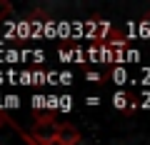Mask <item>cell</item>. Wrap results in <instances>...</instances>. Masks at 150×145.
I'll return each mask as SVG.
<instances>
[{
  "instance_id": "cell-2",
  "label": "cell",
  "mask_w": 150,
  "mask_h": 145,
  "mask_svg": "<svg viewBox=\"0 0 150 145\" xmlns=\"http://www.w3.org/2000/svg\"><path fill=\"white\" fill-rule=\"evenodd\" d=\"M60 125L58 120H53L50 115H40V120L33 128V140L38 145H58V135H60Z\"/></svg>"
},
{
  "instance_id": "cell-5",
  "label": "cell",
  "mask_w": 150,
  "mask_h": 145,
  "mask_svg": "<svg viewBox=\"0 0 150 145\" xmlns=\"http://www.w3.org/2000/svg\"><path fill=\"white\" fill-rule=\"evenodd\" d=\"M10 15H13V5L8 0H0V20H8Z\"/></svg>"
},
{
  "instance_id": "cell-3",
  "label": "cell",
  "mask_w": 150,
  "mask_h": 145,
  "mask_svg": "<svg viewBox=\"0 0 150 145\" xmlns=\"http://www.w3.org/2000/svg\"><path fill=\"white\" fill-rule=\"evenodd\" d=\"M78 143H80V133H78V128L63 123V125H60V135H58V145H78Z\"/></svg>"
},
{
  "instance_id": "cell-6",
  "label": "cell",
  "mask_w": 150,
  "mask_h": 145,
  "mask_svg": "<svg viewBox=\"0 0 150 145\" xmlns=\"http://www.w3.org/2000/svg\"><path fill=\"white\" fill-rule=\"evenodd\" d=\"M88 80L90 83H103V75L100 73H88Z\"/></svg>"
},
{
  "instance_id": "cell-4",
  "label": "cell",
  "mask_w": 150,
  "mask_h": 145,
  "mask_svg": "<svg viewBox=\"0 0 150 145\" xmlns=\"http://www.w3.org/2000/svg\"><path fill=\"white\" fill-rule=\"evenodd\" d=\"M128 100H130V98L125 95V93H115V98H112V105L120 108V110H125V108H128Z\"/></svg>"
},
{
  "instance_id": "cell-1",
  "label": "cell",
  "mask_w": 150,
  "mask_h": 145,
  "mask_svg": "<svg viewBox=\"0 0 150 145\" xmlns=\"http://www.w3.org/2000/svg\"><path fill=\"white\" fill-rule=\"evenodd\" d=\"M0 145H38L30 133L18 128L5 110H0Z\"/></svg>"
}]
</instances>
